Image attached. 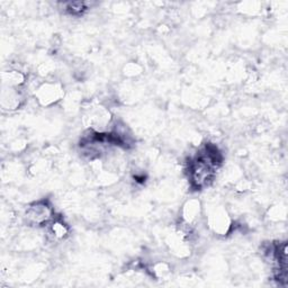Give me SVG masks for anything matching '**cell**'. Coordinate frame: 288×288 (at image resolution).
<instances>
[{"label":"cell","instance_id":"cell-1","mask_svg":"<svg viewBox=\"0 0 288 288\" xmlns=\"http://www.w3.org/2000/svg\"><path fill=\"white\" fill-rule=\"evenodd\" d=\"M25 220L30 225H49L54 220V210L46 201L33 203L26 209Z\"/></svg>","mask_w":288,"mask_h":288},{"label":"cell","instance_id":"cell-2","mask_svg":"<svg viewBox=\"0 0 288 288\" xmlns=\"http://www.w3.org/2000/svg\"><path fill=\"white\" fill-rule=\"evenodd\" d=\"M38 90V98L44 105L58 101L61 96V89L57 85H44Z\"/></svg>","mask_w":288,"mask_h":288},{"label":"cell","instance_id":"cell-3","mask_svg":"<svg viewBox=\"0 0 288 288\" xmlns=\"http://www.w3.org/2000/svg\"><path fill=\"white\" fill-rule=\"evenodd\" d=\"M49 225H50V228H49L50 234L53 236V239H57V240L64 239V237L69 233L68 226H66L62 221L53 220Z\"/></svg>","mask_w":288,"mask_h":288},{"label":"cell","instance_id":"cell-4","mask_svg":"<svg viewBox=\"0 0 288 288\" xmlns=\"http://www.w3.org/2000/svg\"><path fill=\"white\" fill-rule=\"evenodd\" d=\"M68 10L72 14H80L86 10V6L84 3H71L69 4Z\"/></svg>","mask_w":288,"mask_h":288}]
</instances>
